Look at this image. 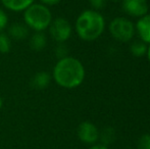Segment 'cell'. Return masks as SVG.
<instances>
[{
	"label": "cell",
	"instance_id": "obj_1",
	"mask_svg": "<svg viewBox=\"0 0 150 149\" xmlns=\"http://www.w3.org/2000/svg\"><path fill=\"white\" fill-rule=\"evenodd\" d=\"M85 78V70L81 61L67 56L61 58L53 68V79L60 87L73 89L80 86Z\"/></svg>",
	"mask_w": 150,
	"mask_h": 149
},
{
	"label": "cell",
	"instance_id": "obj_2",
	"mask_svg": "<svg viewBox=\"0 0 150 149\" xmlns=\"http://www.w3.org/2000/svg\"><path fill=\"white\" fill-rule=\"evenodd\" d=\"M76 30L83 40L92 41L102 34L104 30V18L95 10H86L77 18Z\"/></svg>",
	"mask_w": 150,
	"mask_h": 149
},
{
	"label": "cell",
	"instance_id": "obj_3",
	"mask_svg": "<svg viewBox=\"0 0 150 149\" xmlns=\"http://www.w3.org/2000/svg\"><path fill=\"white\" fill-rule=\"evenodd\" d=\"M24 20L28 28L33 29L36 32H42L45 29L49 28L51 24V11L43 4L33 3L25 10Z\"/></svg>",
	"mask_w": 150,
	"mask_h": 149
},
{
	"label": "cell",
	"instance_id": "obj_4",
	"mask_svg": "<svg viewBox=\"0 0 150 149\" xmlns=\"http://www.w3.org/2000/svg\"><path fill=\"white\" fill-rule=\"evenodd\" d=\"M109 31L115 39L122 42H127L134 36L135 27L131 20L125 18H117L110 23Z\"/></svg>",
	"mask_w": 150,
	"mask_h": 149
},
{
	"label": "cell",
	"instance_id": "obj_5",
	"mask_svg": "<svg viewBox=\"0 0 150 149\" xmlns=\"http://www.w3.org/2000/svg\"><path fill=\"white\" fill-rule=\"evenodd\" d=\"M50 35L58 43H63L69 38L71 34V27L67 20L58 18L51 22L49 26Z\"/></svg>",
	"mask_w": 150,
	"mask_h": 149
},
{
	"label": "cell",
	"instance_id": "obj_6",
	"mask_svg": "<svg viewBox=\"0 0 150 149\" xmlns=\"http://www.w3.org/2000/svg\"><path fill=\"white\" fill-rule=\"evenodd\" d=\"M122 7L127 13L136 18H142L148 11L146 0H122Z\"/></svg>",
	"mask_w": 150,
	"mask_h": 149
},
{
	"label": "cell",
	"instance_id": "obj_7",
	"mask_svg": "<svg viewBox=\"0 0 150 149\" xmlns=\"http://www.w3.org/2000/svg\"><path fill=\"white\" fill-rule=\"evenodd\" d=\"M78 136L80 140L85 143L92 144L99 138V132L95 125L89 121H84L78 127Z\"/></svg>",
	"mask_w": 150,
	"mask_h": 149
},
{
	"label": "cell",
	"instance_id": "obj_8",
	"mask_svg": "<svg viewBox=\"0 0 150 149\" xmlns=\"http://www.w3.org/2000/svg\"><path fill=\"white\" fill-rule=\"evenodd\" d=\"M137 31L143 42L150 44V14L140 18L136 25Z\"/></svg>",
	"mask_w": 150,
	"mask_h": 149
},
{
	"label": "cell",
	"instance_id": "obj_9",
	"mask_svg": "<svg viewBox=\"0 0 150 149\" xmlns=\"http://www.w3.org/2000/svg\"><path fill=\"white\" fill-rule=\"evenodd\" d=\"M50 75L47 72H39L33 76L30 85L35 90H44L50 84Z\"/></svg>",
	"mask_w": 150,
	"mask_h": 149
},
{
	"label": "cell",
	"instance_id": "obj_10",
	"mask_svg": "<svg viewBox=\"0 0 150 149\" xmlns=\"http://www.w3.org/2000/svg\"><path fill=\"white\" fill-rule=\"evenodd\" d=\"M29 35V28L21 23H14L8 29V37L14 40H24Z\"/></svg>",
	"mask_w": 150,
	"mask_h": 149
},
{
	"label": "cell",
	"instance_id": "obj_11",
	"mask_svg": "<svg viewBox=\"0 0 150 149\" xmlns=\"http://www.w3.org/2000/svg\"><path fill=\"white\" fill-rule=\"evenodd\" d=\"M2 4L12 11L26 10L34 3V0H1Z\"/></svg>",
	"mask_w": 150,
	"mask_h": 149
},
{
	"label": "cell",
	"instance_id": "obj_12",
	"mask_svg": "<svg viewBox=\"0 0 150 149\" xmlns=\"http://www.w3.org/2000/svg\"><path fill=\"white\" fill-rule=\"evenodd\" d=\"M46 37L45 35L42 32H36L33 36L31 37L30 40V47L33 50L36 51H40V50H43L46 46Z\"/></svg>",
	"mask_w": 150,
	"mask_h": 149
},
{
	"label": "cell",
	"instance_id": "obj_13",
	"mask_svg": "<svg viewBox=\"0 0 150 149\" xmlns=\"http://www.w3.org/2000/svg\"><path fill=\"white\" fill-rule=\"evenodd\" d=\"M99 136H100L102 145L104 146L113 143V141L115 140V132L112 128H106V129H104L102 131V133L99 134Z\"/></svg>",
	"mask_w": 150,
	"mask_h": 149
},
{
	"label": "cell",
	"instance_id": "obj_14",
	"mask_svg": "<svg viewBox=\"0 0 150 149\" xmlns=\"http://www.w3.org/2000/svg\"><path fill=\"white\" fill-rule=\"evenodd\" d=\"M131 52L133 53V55L137 56V57H141L147 52V47L144 42H134L132 44V46H131Z\"/></svg>",
	"mask_w": 150,
	"mask_h": 149
},
{
	"label": "cell",
	"instance_id": "obj_15",
	"mask_svg": "<svg viewBox=\"0 0 150 149\" xmlns=\"http://www.w3.org/2000/svg\"><path fill=\"white\" fill-rule=\"evenodd\" d=\"M10 47H11V42H10V38L8 35L0 34V53H8L10 51Z\"/></svg>",
	"mask_w": 150,
	"mask_h": 149
},
{
	"label": "cell",
	"instance_id": "obj_16",
	"mask_svg": "<svg viewBox=\"0 0 150 149\" xmlns=\"http://www.w3.org/2000/svg\"><path fill=\"white\" fill-rule=\"evenodd\" d=\"M139 149H150V135H143L139 140Z\"/></svg>",
	"mask_w": 150,
	"mask_h": 149
},
{
	"label": "cell",
	"instance_id": "obj_17",
	"mask_svg": "<svg viewBox=\"0 0 150 149\" xmlns=\"http://www.w3.org/2000/svg\"><path fill=\"white\" fill-rule=\"evenodd\" d=\"M55 52H56V55H57V57H59V59H61V58H64V57H67V49L62 43H60V45L57 46Z\"/></svg>",
	"mask_w": 150,
	"mask_h": 149
},
{
	"label": "cell",
	"instance_id": "obj_18",
	"mask_svg": "<svg viewBox=\"0 0 150 149\" xmlns=\"http://www.w3.org/2000/svg\"><path fill=\"white\" fill-rule=\"evenodd\" d=\"M8 18L6 13L2 9H0V31H2L6 26H7Z\"/></svg>",
	"mask_w": 150,
	"mask_h": 149
},
{
	"label": "cell",
	"instance_id": "obj_19",
	"mask_svg": "<svg viewBox=\"0 0 150 149\" xmlns=\"http://www.w3.org/2000/svg\"><path fill=\"white\" fill-rule=\"evenodd\" d=\"M105 1L106 0H90L92 6L95 8H102L105 4Z\"/></svg>",
	"mask_w": 150,
	"mask_h": 149
},
{
	"label": "cell",
	"instance_id": "obj_20",
	"mask_svg": "<svg viewBox=\"0 0 150 149\" xmlns=\"http://www.w3.org/2000/svg\"><path fill=\"white\" fill-rule=\"evenodd\" d=\"M39 1L41 2V4H43L45 6H52L58 4L61 0H39Z\"/></svg>",
	"mask_w": 150,
	"mask_h": 149
},
{
	"label": "cell",
	"instance_id": "obj_21",
	"mask_svg": "<svg viewBox=\"0 0 150 149\" xmlns=\"http://www.w3.org/2000/svg\"><path fill=\"white\" fill-rule=\"evenodd\" d=\"M90 149H108L107 146H104V145H95V146H92Z\"/></svg>",
	"mask_w": 150,
	"mask_h": 149
},
{
	"label": "cell",
	"instance_id": "obj_22",
	"mask_svg": "<svg viewBox=\"0 0 150 149\" xmlns=\"http://www.w3.org/2000/svg\"><path fill=\"white\" fill-rule=\"evenodd\" d=\"M147 56H148V59H149V61H150V44H149V46L147 47Z\"/></svg>",
	"mask_w": 150,
	"mask_h": 149
},
{
	"label": "cell",
	"instance_id": "obj_23",
	"mask_svg": "<svg viewBox=\"0 0 150 149\" xmlns=\"http://www.w3.org/2000/svg\"><path fill=\"white\" fill-rule=\"evenodd\" d=\"M2 104H3V100H2V98L0 97V108L2 107Z\"/></svg>",
	"mask_w": 150,
	"mask_h": 149
},
{
	"label": "cell",
	"instance_id": "obj_24",
	"mask_svg": "<svg viewBox=\"0 0 150 149\" xmlns=\"http://www.w3.org/2000/svg\"><path fill=\"white\" fill-rule=\"evenodd\" d=\"M115 1H117V0H115Z\"/></svg>",
	"mask_w": 150,
	"mask_h": 149
}]
</instances>
